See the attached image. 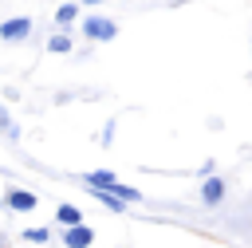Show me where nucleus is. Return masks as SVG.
<instances>
[{
	"label": "nucleus",
	"mask_w": 252,
	"mask_h": 248,
	"mask_svg": "<svg viewBox=\"0 0 252 248\" xmlns=\"http://www.w3.org/2000/svg\"><path fill=\"white\" fill-rule=\"evenodd\" d=\"M83 35L94 39V43H110V39L118 35V24H114L110 16H87V20H83Z\"/></svg>",
	"instance_id": "1"
},
{
	"label": "nucleus",
	"mask_w": 252,
	"mask_h": 248,
	"mask_svg": "<svg viewBox=\"0 0 252 248\" xmlns=\"http://www.w3.org/2000/svg\"><path fill=\"white\" fill-rule=\"evenodd\" d=\"M224 201V181L220 177H205V185H201V205H220Z\"/></svg>",
	"instance_id": "4"
},
{
	"label": "nucleus",
	"mask_w": 252,
	"mask_h": 248,
	"mask_svg": "<svg viewBox=\"0 0 252 248\" xmlns=\"http://www.w3.org/2000/svg\"><path fill=\"white\" fill-rule=\"evenodd\" d=\"M83 181H87V189H110L118 177L110 169H91V173H83Z\"/></svg>",
	"instance_id": "6"
},
{
	"label": "nucleus",
	"mask_w": 252,
	"mask_h": 248,
	"mask_svg": "<svg viewBox=\"0 0 252 248\" xmlns=\"http://www.w3.org/2000/svg\"><path fill=\"white\" fill-rule=\"evenodd\" d=\"M91 193H94V197H98V201H102L110 213H122V209H126V201H122V197H114L110 189H91Z\"/></svg>",
	"instance_id": "8"
},
{
	"label": "nucleus",
	"mask_w": 252,
	"mask_h": 248,
	"mask_svg": "<svg viewBox=\"0 0 252 248\" xmlns=\"http://www.w3.org/2000/svg\"><path fill=\"white\" fill-rule=\"evenodd\" d=\"M24 240H32V244H47V240H51V232H47V228H28V232H24Z\"/></svg>",
	"instance_id": "12"
},
{
	"label": "nucleus",
	"mask_w": 252,
	"mask_h": 248,
	"mask_svg": "<svg viewBox=\"0 0 252 248\" xmlns=\"http://www.w3.org/2000/svg\"><path fill=\"white\" fill-rule=\"evenodd\" d=\"M39 201H35V193H28V189H12L8 193V209L12 213H32Z\"/></svg>",
	"instance_id": "5"
},
{
	"label": "nucleus",
	"mask_w": 252,
	"mask_h": 248,
	"mask_svg": "<svg viewBox=\"0 0 252 248\" xmlns=\"http://www.w3.org/2000/svg\"><path fill=\"white\" fill-rule=\"evenodd\" d=\"M28 35H32V20L28 16H12V20L0 24V39H8V43H20Z\"/></svg>",
	"instance_id": "2"
},
{
	"label": "nucleus",
	"mask_w": 252,
	"mask_h": 248,
	"mask_svg": "<svg viewBox=\"0 0 252 248\" xmlns=\"http://www.w3.org/2000/svg\"><path fill=\"white\" fill-rule=\"evenodd\" d=\"M91 240H94V232L79 220V224H67V232H63V244L67 248H91Z\"/></svg>",
	"instance_id": "3"
},
{
	"label": "nucleus",
	"mask_w": 252,
	"mask_h": 248,
	"mask_svg": "<svg viewBox=\"0 0 252 248\" xmlns=\"http://www.w3.org/2000/svg\"><path fill=\"white\" fill-rule=\"evenodd\" d=\"M47 51L67 55V51H71V35H63V31H59V35H51V39H47Z\"/></svg>",
	"instance_id": "10"
},
{
	"label": "nucleus",
	"mask_w": 252,
	"mask_h": 248,
	"mask_svg": "<svg viewBox=\"0 0 252 248\" xmlns=\"http://www.w3.org/2000/svg\"><path fill=\"white\" fill-rule=\"evenodd\" d=\"M55 217H59V224H79V220H83V213H79L75 205H59Z\"/></svg>",
	"instance_id": "9"
},
{
	"label": "nucleus",
	"mask_w": 252,
	"mask_h": 248,
	"mask_svg": "<svg viewBox=\"0 0 252 248\" xmlns=\"http://www.w3.org/2000/svg\"><path fill=\"white\" fill-rule=\"evenodd\" d=\"M110 193H114V197H122V201H138V197H142L138 189H130V185H122V181H114V185H110Z\"/></svg>",
	"instance_id": "11"
},
{
	"label": "nucleus",
	"mask_w": 252,
	"mask_h": 248,
	"mask_svg": "<svg viewBox=\"0 0 252 248\" xmlns=\"http://www.w3.org/2000/svg\"><path fill=\"white\" fill-rule=\"evenodd\" d=\"M79 20V4H59V12H55V24L59 28H71Z\"/></svg>",
	"instance_id": "7"
}]
</instances>
